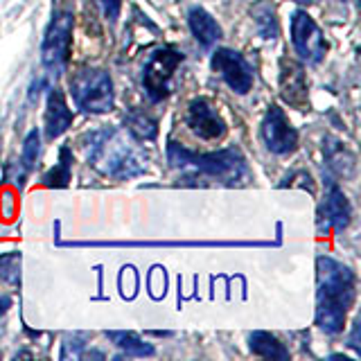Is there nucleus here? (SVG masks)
I'll return each instance as SVG.
<instances>
[{
  "instance_id": "obj_10",
  "label": "nucleus",
  "mask_w": 361,
  "mask_h": 361,
  "mask_svg": "<svg viewBox=\"0 0 361 361\" xmlns=\"http://www.w3.org/2000/svg\"><path fill=\"white\" fill-rule=\"evenodd\" d=\"M185 124L201 140H221L226 135V122L221 120L219 111L203 97L190 102Z\"/></svg>"
},
{
  "instance_id": "obj_22",
  "label": "nucleus",
  "mask_w": 361,
  "mask_h": 361,
  "mask_svg": "<svg viewBox=\"0 0 361 361\" xmlns=\"http://www.w3.org/2000/svg\"><path fill=\"white\" fill-rule=\"evenodd\" d=\"M95 3L99 5V9L104 11V16L116 23L118 16H120V9H122V0H95Z\"/></svg>"
},
{
  "instance_id": "obj_5",
  "label": "nucleus",
  "mask_w": 361,
  "mask_h": 361,
  "mask_svg": "<svg viewBox=\"0 0 361 361\" xmlns=\"http://www.w3.org/2000/svg\"><path fill=\"white\" fill-rule=\"evenodd\" d=\"M73 25L75 16L71 11H56L52 16L48 30H45L43 45H41V59L48 68L50 75L59 77L71 61L73 50Z\"/></svg>"
},
{
  "instance_id": "obj_17",
  "label": "nucleus",
  "mask_w": 361,
  "mask_h": 361,
  "mask_svg": "<svg viewBox=\"0 0 361 361\" xmlns=\"http://www.w3.org/2000/svg\"><path fill=\"white\" fill-rule=\"evenodd\" d=\"M106 336L113 341V345L120 348L127 357H154L156 350L152 343H145L138 334L133 332H106Z\"/></svg>"
},
{
  "instance_id": "obj_12",
  "label": "nucleus",
  "mask_w": 361,
  "mask_h": 361,
  "mask_svg": "<svg viewBox=\"0 0 361 361\" xmlns=\"http://www.w3.org/2000/svg\"><path fill=\"white\" fill-rule=\"evenodd\" d=\"M280 95L293 109H307V79L305 68L291 59H282L280 63Z\"/></svg>"
},
{
  "instance_id": "obj_4",
  "label": "nucleus",
  "mask_w": 361,
  "mask_h": 361,
  "mask_svg": "<svg viewBox=\"0 0 361 361\" xmlns=\"http://www.w3.org/2000/svg\"><path fill=\"white\" fill-rule=\"evenodd\" d=\"M71 95L84 113H109L116 104L111 75L99 68H82L71 79Z\"/></svg>"
},
{
  "instance_id": "obj_23",
  "label": "nucleus",
  "mask_w": 361,
  "mask_h": 361,
  "mask_svg": "<svg viewBox=\"0 0 361 361\" xmlns=\"http://www.w3.org/2000/svg\"><path fill=\"white\" fill-rule=\"evenodd\" d=\"M357 336H359V323H355V330H353V336H350V348H355L357 353H361V345L357 343Z\"/></svg>"
},
{
  "instance_id": "obj_24",
  "label": "nucleus",
  "mask_w": 361,
  "mask_h": 361,
  "mask_svg": "<svg viewBox=\"0 0 361 361\" xmlns=\"http://www.w3.org/2000/svg\"><path fill=\"white\" fill-rule=\"evenodd\" d=\"M11 307V298L9 296H0V316Z\"/></svg>"
},
{
  "instance_id": "obj_19",
  "label": "nucleus",
  "mask_w": 361,
  "mask_h": 361,
  "mask_svg": "<svg viewBox=\"0 0 361 361\" xmlns=\"http://www.w3.org/2000/svg\"><path fill=\"white\" fill-rule=\"evenodd\" d=\"M253 20L257 34L262 39H271L274 41L278 37V18H276V9L271 7L269 3H257L253 7Z\"/></svg>"
},
{
  "instance_id": "obj_20",
  "label": "nucleus",
  "mask_w": 361,
  "mask_h": 361,
  "mask_svg": "<svg viewBox=\"0 0 361 361\" xmlns=\"http://www.w3.org/2000/svg\"><path fill=\"white\" fill-rule=\"evenodd\" d=\"M0 280L9 287H20V253L11 251L0 255Z\"/></svg>"
},
{
  "instance_id": "obj_11",
  "label": "nucleus",
  "mask_w": 361,
  "mask_h": 361,
  "mask_svg": "<svg viewBox=\"0 0 361 361\" xmlns=\"http://www.w3.org/2000/svg\"><path fill=\"white\" fill-rule=\"evenodd\" d=\"M353 219V206L341 188L334 183L327 185L325 199L319 208V228L321 231H343Z\"/></svg>"
},
{
  "instance_id": "obj_21",
  "label": "nucleus",
  "mask_w": 361,
  "mask_h": 361,
  "mask_svg": "<svg viewBox=\"0 0 361 361\" xmlns=\"http://www.w3.org/2000/svg\"><path fill=\"white\" fill-rule=\"evenodd\" d=\"M39 156H41V138H39V131H37V129H32V131L27 133L25 142H23L20 163L25 165V167L30 169V172H32V169L37 167Z\"/></svg>"
},
{
  "instance_id": "obj_7",
  "label": "nucleus",
  "mask_w": 361,
  "mask_h": 361,
  "mask_svg": "<svg viewBox=\"0 0 361 361\" xmlns=\"http://www.w3.org/2000/svg\"><path fill=\"white\" fill-rule=\"evenodd\" d=\"M291 43L298 56L307 63H319L327 52V43L321 27L305 9H296L291 14Z\"/></svg>"
},
{
  "instance_id": "obj_18",
  "label": "nucleus",
  "mask_w": 361,
  "mask_h": 361,
  "mask_svg": "<svg viewBox=\"0 0 361 361\" xmlns=\"http://www.w3.org/2000/svg\"><path fill=\"white\" fill-rule=\"evenodd\" d=\"M73 176V152L71 147H61L59 152V165H54L52 169L43 174L41 183L45 188H66L68 180Z\"/></svg>"
},
{
  "instance_id": "obj_6",
  "label": "nucleus",
  "mask_w": 361,
  "mask_h": 361,
  "mask_svg": "<svg viewBox=\"0 0 361 361\" xmlns=\"http://www.w3.org/2000/svg\"><path fill=\"white\" fill-rule=\"evenodd\" d=\"M183 63V54L174 48H158L142 68V88L152 102H163L174 86V75Z\"/></svg>"
},
{
  "instance_id": "obj_13",
  "label": "nucleus",
  "mask_w": 361,
  "mask_h": 361,
  "mask_svg": "<svg viewBox=\"0 0 361 361\" xmlns=\"http://www.w3.org/2000/svg\"><path fill=\"white\" fill-rule=\"evenodd\" d=\"M45 138L56 140L61 133L68 131L73 124V111L68 109V102L59 88L48 90V102H45V118H43Z\"/></svg>"
},
{
  "instance_id": "obj_3",
  "label": "nucleus",
  "mask_w": 361,
  "mask_h": 361,
  "mask_svg": "<svg viewBox=\"0 0 361 361\" xmlns=\"http://www.w3.org/2000/svg\"><path fill=\"white\" fill-rule=\"evenodd\" d=\"M167 158H169V163L178 169H188V172L210 176L214 180H221L224 185L242 183V180L251 176L246 158L242 156L240 149H235V147H228V149H221V152H212V154H197V152L185 149V147L178 142H169Z\"/></svg>"
},
{
  "instance_id": "obj_14",
  "label": "nucleus",
  "mask_w": 361,
  "mask_h": 361,
  "mask_svg": "<svg viewBox=\"0 0 361 361\" xmlns=\"http://www.w3.org/2000/svg\"><path fill=\"white\" fill-rule=\"evenodd\" d=\"M188 25H190L192 37H195L197 43L201 45V48H206V50H210L212 45L221 39L219 23L214 20L203 7H192L188 11Z\"/></svg>"
},
{
  "instance_id": "obj_2",
  "label": "nucleus",
  "mask_w": 361,
  "mask_h": 361,
  "mask_svg": "<svg viewBox=\"0 0 361 361\" xmlns=\"http://www.w3.org/2000/svg\"><path fill=\"white\" fill-rule=\"evenodd\" d=\"M88 163L111 178H133L145 172V156L118 129H102L90 133Z\"/></svg>"
},
{
  "instance_id": "obj_8",
  "label": "nucleus",
  "mask_w": 361,
  "mask_h": 361,
  "mask_svg": "<svg viewBox=\"0 0 361 361\" xmlns=\"http://www.w3.org/2000/svg\"><path fill=\"white\" fill-rule=\"evenodd\" d=\"M210 66H212V71L219 73V77L231 86L233 93L246 95L248 90L253 88V68L240 52L228 50V48L214 50Z\"/></svg>"
},
{
  "instance_id": "obj_9",
  "label": "nucleus",
  "mask_w": 361,
  "mask_h": 361,
  "mask_svg": "<svg viewBox=\"0 0 361 361\" xmlns=\"http://www.w3.org/2000/svg\"><path fill=\"white\" fill-rule=\"evenodd\" d=\"M262 138L269 152L278 156H285L296 152L298 147V131L291 127L289 118L280 106H269L267 116L262 120Z\"/></svg>"
},
{
  "instance_id": "obj_15",
  "label": "nucleus",
  "mask_w": 361,
  "mask_h": 361,
  "mask_svg": "<svg viewBox=\"0 0 361 361\" xmlns=\"http://www.w3.org/2000/svg\"><path fill=\"white\" fill-rule=\"evenodd\" d=\"M248 348L251 353L262 357V359H278V361H287L289 359V350L285 348V343H280L274 334L257 330L248 336Z\"/></svg>"
},
{
  "instance_id": "obj_16",
  "label": "nucleus",
  "mask_w": 361,
  "mask_h": 361,
  "mask_svg": "<svg viewBox=\"0 0 361 361\" xmlns=\"http://www.w3.org/2000/svg\"><path fill=\"white\" fill-rule=\"evenodd\" d=\"M124 129L131 135L133 140H140V142H149L158 135V122L147 116L145 111H131L127 118H124Z\"/></svg>"
},
{
  "instance_id": "obj_1",
  "label": "nucleus",
  "mask_w": 361,
  "mask_h": 361,
  "mask_svg": "<svg viewBox=\"0 0 361 361\" xmlns=\"http://www.w3.org/2000/svg\"><path fill=\"white\" fill-rule=\"evenodd\" d=\"M316 325L325 334L343 332L345 316L355 305L357 280L350 267L336 262V259L321 255L316 259Z\"/></svg>"
}]
</instances>
